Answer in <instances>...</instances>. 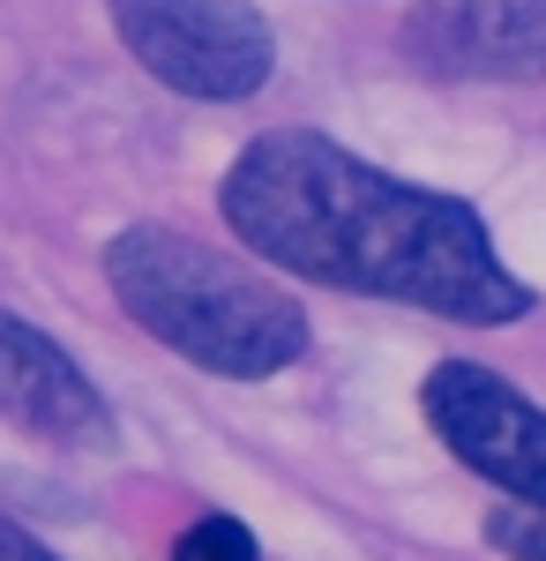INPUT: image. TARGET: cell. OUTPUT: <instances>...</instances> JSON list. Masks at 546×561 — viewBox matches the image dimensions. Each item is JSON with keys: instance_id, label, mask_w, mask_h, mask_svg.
Segmentation results:
<instances>
[{"instance_id": "1", "label": "cell", "mask_w": 546, "mask_h": 561, "mask_svg": "<svg viewBox=\"0 0 546 561\" xmlns=\"http://www.w3.org/2000/svg\"><path fill=\"white\" fill-rule=\"evenodd\" d=\"M217 210L248 255L330 293L397 300L471 330L532 314V285L494 255L471 203L382 173L315 128L254 135L217 180Z\"/></svg>"}, {"instance_id": "2", "label": "cell", "mask_w": 546, "mask_h": 561, "mask_svg": "<svg viewBox=\"0 0 546 561\" xmlns=\"http://www.w3.org/2000/svg\"><path fill=\"white\" fill-rule=\"evenodd\" d=\"M105 285L150 345L232 382H270L307 352L299 300L180 225H127L105 240Z\"/></svg>"}, {"instance_id": "3", "label": "cell", "mask_w": 546, "mask_h": 561, "mask_svg": "<svg viewBox=\"0 0 546 561\" xmlns=\"http://www.w3.org/2000/svg\"><path fill=\"white\" fill-rule=\"evenodd\" d=\"M105 15L158 83L203 105H240L277 68V38L254 0H105Z\"/></svg>"}, {"instance_id": "4", "label": "cell", "mask_w": 546, "mask_h": 561, "mask_svg": "<svg viewBox=\"0 0 546 561\" xmlns=\"http://www.w3.org/2000/svg\"><path fill=\"white\" fill-rule=\"evenodd\" d=\"M420 412L442 449L509 502H546V412L516 382L471 359H442L420 382Z\"/></svg>"}, {"instance_id": "5", "label": "cell", "mask_w": 546, "mask_h": 561, "mask_svg": "<svg viewBox=\"0 0 546 561\" xmlns=\"http://www.w3.org/2000/svg\"><path fill=\"white\" fill-rule=\"evenodd\" d=\"M0 427L31 434L45 449H83V457L121 442V420L83 375V359L53 345L15 307H0Z\"/></svg>"}, {"instance_id": "6", "label": "cell", "mask_w": 546, "mask_h": 561, "mask_svg": "<svg viewBox=\"0 0 546 561\" xmlns=\"http://www.w3.org/2000/svg\"><path fill=\"white\" fill-rule=\"evenodd\" d=\"M405 53L442 83H539L546 0H426Z\"/></svg>"}, {"instance_id": "7", "label": "cell", "mask_w": 546, "mask_h": 561, "mask_svg": "<svg viewBox=\"0 0 546 561\" xmlns=\"http://www.w3.org/2000/svg\"><path fill=\"white\" fill-rule=\"evenodd\" d=\"M172 561H262V547H254V531L240 517H195L180 539H172Z\"/></svg>"}, {"instance_id": "8", "label": "cell", "mask_w": 546, "mask_h": 561, "mask_svg": "<svg viewBox=\"0 0 546 561\" xmlns=\"http://www.w3.org/2000/svg\"><path fill=\"white\" fill-rule=\"evenodd\" d=\"M487 547H502L509 561H546V502H502L487 517Z\"/></svg>"}, {"instance_id": "9", "label": "cell", "mask_w": 546, "mask_h": 561, "mask_svg": "<svg viewBox=\"0 0 546 561\" xmlns=\"http://www.w3.org/2000/svg\"><path fill=\"white\" fill-rule=\"evenodd\" d=\"M0 561H60V554L45 547L38 531H23L15 517H0Z\"/></svg>"}]
</instances>
